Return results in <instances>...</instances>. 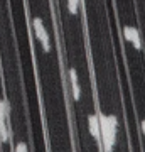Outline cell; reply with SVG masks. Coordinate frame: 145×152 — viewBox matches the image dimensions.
Masks as SVG:
<instances>
[{"instance_id":"cell-1","label":"cell","mask_w":145,"mask_h":152,"mask_svg":"<svg viewBox=\"0 0 145 152\" xmlns=\"http://www.w3.org/2000/svg\"><path fill=\"white\" fill-rule=\"evenodd\" d=\"M100 118V149L105 152L113 151L117 144V134H118V118L117 115L98 113Z\"/></svg>"},{"instance_id":"cell-2","label":"cell","mask_w":145,"mask_h":152,"mask_svg":"<svg viewBox=\"0 0 145 152\" xmlns=\"http://www.w3.org/2000/svg\"><path fill=\"white\" fill-rule=\"evenodd\" d=\"M32 29H34V34H36L37 41L42 46V49L46 53H49L51 51V39H49L47 29H46V26H44V22L41 17H34L32 19Z\"/></svg>"},{"instance_id":"cell-3","label":"cell","mask_w":145,"mask_h":152,"mask_svg":"<svg viewBox=\"0 0 145 152\" xmlns=\"http://www.w3.org/2000/svg\"><path fill=\"white\" fill-rule=\"evenodd\" d=\"M123 37L127 42H130L137 51H142L144 49V41H142V36H140V31L133 26H125L123 27Z\"/></svg>"},{"instance_id":"cell-4","label":"cell","mask_w":145,"mask_h":152,"mask_svg":"<svg viewBox=\"0 0 145 152\" xmlns=\"http://www.w3.org/2000/svg\"><path fill=\"white\" fill-rule=\"evenodd\" d=\"M88 130L100 145V118H98V113H91L88 117Z\"/></svg>"},{"instance_id":"cell-5","label":"cell","mask_w":145,"mask_h":152,"mask_svg":"<svg viewBox=\"0 0 145 152\" xmlns=\"http://www.w3.org/2000/svg\"><path fill=\"white\" fill-rule=\"evenodd\" d=\"M7 120H9V117L4 115L2 113V110H0V142H2V144L9 142V139H10V130H9V124H7Z\"/></svg>"},{"instance_id":"cell-6","label":"cell","mask_w":145,"mask_h":152,"mask_svg":"<svg viewBox=\"0 0 145 152\" xmlns=\"http://www.w3.org/2000/svg\"><path fill=\"white\" fill-rule=\"evenodd\" d=\"M69 81H71V86H73V98L78 102L81 96V88H79V83H78V73H76L74 68L69 69Z\"/></svg>"},{"instance_id":"cell-7","label":"cell","mask_w":145,"mask_h":152,"mask_svg":"<svg viewBox=\"0 0 145 152\" xmlns=\"http://www.w3.org/2000/svg\"><path fill=\"white\" fill-rule=\"evenodd\" d=\"M81 0H68V12L69 14H78Z\"/></svg>"},{"instance_id":"cell-8","label":"cell","mask_w":145,"mask_h":152,"mask_svg":"<svg viewBox=\"0 0 145 152\" xmlns=\"http://www.w3.org/2000/svg\"><path fill=\"white\" fill-rule=\"evenodd\" d=\"M0 110H2V113L7 115V117L10 115V103L7 102L5 98H2V100H0Z\"/></svg>"},{"instance_id":"cell-9","label":"cell","mask_w":145,"mask_h":152,"mask_svg":"<svg viewBox=\"0 0 145 152\" xmlns=\"http://www.w3.org/2000/svg\"><path fill=\"white\" fill-rule=\"evenodd\" d=\"M14 151H15V152H26V151H29V147H27L24 142H19V144L14 147Z\"/></svg>"},{"instance_id":"cell-10","label":"cell","mask_w":145,"mask_h":152,"mask_svg":"<svg viewBox=\"0 0 145 152\" xmlns=\"http://www.w3.org/2000/svg\"><path fill=\"white\" fill-rule=\"evenodd\" d=\"M140 130H142V134H144V137H145V118L140 122Z\"/></svg>"}]
</instances>
